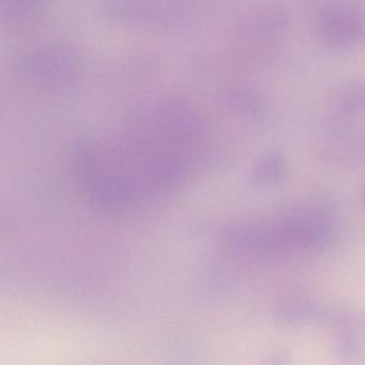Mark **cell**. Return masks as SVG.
Returning a JSON list of instances; mask_svg holds the SVG:
<instances>
[{"mask_svg": "<svg viewBox=\"0 0 365 365\" xmlns=\"http://www.w3.org/2000/svg\"><path fill=\"white\" fill-rule=\"evenodd\" d=\"M202 168V148L190 135L155 136L78 151L73 170L89 198L113 210L160 202L187 185Z\"/></svg>", "mask_w": 365, "mask_h": 365, "instance_id": "obj_1", "label": "cell"}, {"mask_svg": "<svg viewBox=\"0 0 365 365\" xmlns=\"http://www.w3.org/2000/svg\"><path fill=\"white\" fill-rule=\"evenodd\" d=\"M282 234L292 242L313 249L328 242L332 228L324 215L301 213L286 221L282 228Z\"/></svg>", "mask_w": 365, "mask_h": 365, "instance_id": "obj_3", "label": "cell"}, {"mask_svg": "<svg viewBox=\"0 0 365 365\" xmlns=\"http://www.w3.org/2000/svg\"><path fill=\"white\" fill-rule=\"evenodd\" d=\"M344 328L341 329V339H343L346 349H361L365 347V322L362 319H356L354 316L344 322Z\"/></svg>", "mask_w": 365, "mask_h": 365, "instance_id": "obj_5", "label": "cell"}, {"mask_svg": "<svg viewBox=\"0 0 365 365\" xmlns=\"http://www.w3.org/2000/svg\"><path fill=\"white\" fill-rule=\"evenodd\" d=\"M363 200H365V185L363 187Z\"/></svg>", "mask_w": 365, "mask_h": 365, "instance_id": "obj_6", "label": "cell"}, {"mask_svg": "<svg viewBox=\"0 0 365 365\" xmlns=\"http://www.w3.org/2000/svg\"><path fill=\"white\" fill-rule=\"evenodd\" d=\"M286 161L284 155L277 151H271L260 158L254 166L252 176L255 182L273 185L284 178L286 174Z\"/></svg>", "mask_w": 365, "mask_h": 365, "instance_id": "obj_4", "label": "cell"}, {"mask_svg": "<svg viewBox=\"0 0 365 365\" xmlns=\"http://www.w3.org/2000/svg\"><path fill=\"white\" fill-rule=\"evenodd\" d=\"M313 31L316 41L327 51L350 52L365 41V18L352 6L334 4L318 12Z\"/></svg>", "mask_w": 365, "mask_h": 365, "instance_id": "obj_2", "label": "cell"}]
</instances>
